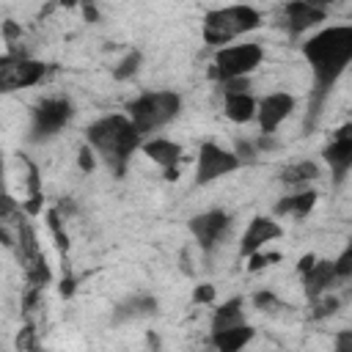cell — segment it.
Wrapping results in <instances>:
<instances>
[{
    "instance_id": "obj_27",
    "label": "cell",
    "mask_w": 352,
    "mask_h": 352,
    "mask_svg": "<svg viewBox=\"0 0 352 352\" xmlns=\"http://www.w3.org/2000/svg\"><path fill=\"white\" fill-rule=\"evenodd\" d=\"M50 228H52V234H55L58 245H60V248H66L69 242H66V234H63V228H60V217H58V212H50Z\"/></svg>"
},
{
    "instance_id": "obj_4",
    "label": "cell",
    "mask_w": 352,
    "mask_h": 352,
    "mask_svg": "<svg viewBox=\"0 0 352 352\" xmlns=\"http://www.w3.org/2000/svg\"><path fill=\"white\" fill-rule=\"evenodd\" d=\"M182 107V99L179 94H170V91H157V94H143L140 99H135L129 104V116H132V126L143 135V132H151L162 124H168Z\"/></svg>"
},
{
    "instance_id": "obj_22",
    "label": "cell",
    "mask_w": 352,
    "mask_h": 352,
    "mask_svg": "<svg viewBox=\"0 0 352 352\" xmlns=\"http://www.w3.org/2000/svg\"><path fill=\"white\" fill-rule=\"evenodd\" d=\"M16 217H19V206H16L8 195L0 192V239H3L6 245H14V239H11V234H8V226L16 223ZM16 226H19V223H16Z\"/></svg>"
},
{
    "instance_id": "obj_18",
    "label": "cell",
    "mask_w": 352,
    "mask_h": 352,
    "mask_svg": "<svg viewBox=\"0 0 352 352\" xmlns=\"http://www.w3.org/2000/svg\"><path fill=\"white\" fill-rule=\"evenodd\" d=\"M245 324V316H242V300L234 297L228 302H223L217 311H214V319H212V333H220V330H231V327H239Z\"/></svg>"
},
{
    "instance_id": "obj_36",
    "label": "cell",
    "mask_w": 352,
    "mask_h": 352,
    "mask_svg": "<svg viewBox=\"0 0 352 352\" xmlns=\"http://www.w3.org/2000/svg\"><path fill=\"white\" fill-rule=\"evenodd\" d=\"M60 292H63V294H72V292H74V280H72V278H69V280H63Z\"/></svg>"
},
{
    "instance_id": "obj_33",
    "label": "cell",
    "mask_w": 352,
    "mask_h": 352,
    "mask_svg": "<svg viewBox=\"0 0 352 352\" xmlns=\"http://www.w3.org/2000/svg\"><path fill=\"white\" fill-rule=\"evenodd\" d=\"M80 168L82 170H94V154L88 148H80Z\"/></svg>"
},
{
    "instance_id": "obj_32",
    "label": "cell",
    "mask_w": 352,
    "mask_h": 352,
    "mask_svg": "<svg viewBox=\"0 0 352 352\" xmlns=\"http://www.w3.org/2000/svg\"><path fill=\"white\" fill-rule=\"evenodd\" d=\"M256 305H258V308H272V305H278V300H275L270 292H258V294H256Z\"/></svg>"
},
{
    "instance_id": "obj_14",
    "label": "cell",
    "mask_w": 352,
    "mask_h": 352,
    "mask_svg": "<svg viewBox=\"0 0 352 352\" xmlns=\"http://www.w3.org/2000/svg\"><path fill=\"white\" fill-rule=\"evenodd\" d=\"M278 234H280V226H278V223H272V220H267V217H253L250 226H248V231H245V236H242L239 253H242V256H253L264 242L275 239Z\"/></svg>"
},
{
    "instance_id": "obj_9",
    "label": "cell",
    "mask_w": 352,
    "mask_h": 352,
    "mask_svg": "<svg viewBox=\"0 0 352 352\" xmlns=\"http://www.w3.org/2000/svg\"><path fill=\"white\" fill-rule=\"evenodd\" d=\"M16 234H19V261L25 264V272H28L30 283L33 286H44L50 280V270H47V261H44V256L38 250L33 228L28 223H22L16 228Z\"/></svg>"
},
{
    "instance_id": "obj_5",
    "label": "cell",
    "mask_w": 352,
    "mask_h": 352,
    "mask_svg": "<svg viewBox=\"0 0 352 352\" xmlns=\"http://www.w3.org/2000/svg\"><path fill=\"white\" fill-rule=\"evenodd\" d=\"M264 58V50L258 44H236V47H226L217 52L214 58V66H212V77L226 82V80H234V77H245L250 74Z\"/></svg>"
},
{
    "instance_id": "obj_21",
    "label": "cell",
    "mask_w": 352,
    "mask_h": 352,
    "mask_svg": "<svg viewBox=\"0 0 352 352\" xmlns=\"http://www.w3.org/2000/svg\"><path fill=\"white\" fill-rule=\"evenodd\" d=\"M316 204V192L308 190V192H297V195H289L283 201H278L275 212L278 214H294V217H305Z\"/></svg>"
},
{
    "instance_id": "obj_2",
    "label": "cell",
    "mask_w": 352,
    "mask_h": 352,
    "mask_svg": "<svg viewBox=\"0 0 352 352\" xmlns=\"http://www.w3.org/2000/svg\"><path fill=\"white\" fill-rule=\"evenodd\" d=\"M88 140L104 154L107 165H113L116 173H124L129 154L140 143V132L124 116H107L88 126Z\"/></svg>"
},
{
    "instance_id": "obj_15",
    "label": "cell",
    "mask_w": 352,
    "mask_h": 352,
    "mask_svg": "<svg viewBox=\"0 0 352 352\" xmlns=\"http://www.w3.org/2000/svg\"><path fill=\"white\" fill-rule=\"evenodd\" d=\"M146 154H148L154 162H160V165L165 168V179H176V176H179V168H176V162H179V157H182V146H179V143L157 138V140H148V143H146Z\"/></svg>"
},
{
    "instance_id": "obj_25",
    "label": "cell",
    "mask_w": 352,
    "mask_h": 352,
    "mask_svg": "<svg viewBox=\"0 0 352 352\" xmlns=\"http://www.w3.org/2000/svg\"><path fill=\"white\" fill-rule=\"evenodd\" d=\"M272 261H280V253H253V256H250L248 270H250V272H258V270L270 267Z\"/></svg>"
},
{
    "instance_id": "obj_3",
    "label": "cell",
    "mask_w": 352,
    "mask_h": 352,
    "mask_svg": "<svg viewBox=\"0 0 352 352\" xmlns=\"http://www.w3.org/2000/svg\"><path fill=\"white\" fill-rule=\"evenodd\" d=\"M261 16L250 6H231V8H217L209 11L204 19V38L209 44H226L239 33H248L258 28Z\"/></svg>"
},
{
    "instance_id": "obj_35",
    "label": "cell",
    "mask_w": 352,
    "mask_h": 352,
    "mask_svg": "<svg viewBox=\"0 0 352 352\" xmlns=\"http://www.w3.org/2000/svg\"><path fill=\"white\" fill-rule=\"evenodd\" d=\"M314 261H316V258H314V256L308 253V256H302V258H300V267H297V270H300V272L305 275V272H308V270L314 267Z\"/></svg>"
},
{
    "instance_id": "obj_10",
    "label": "cell",
    "mask_w": 352,
    "mask_h": 352,
    "mask_svg": "<svg viewBox=\"0 0 352 352\" xmlns=\"http://www.w3.org/2000/svg\"><path fill=\"white\" fill-rule=\"evenodd\" d=\"M226 228H228L226 212H206V214H198L190 220V231L195 234V239L204 250H212L220 242V236L226 234Z\"/></svg>"
},
{
    "instance_id": "obj_11",
    "label": "cell",
    "mask_w": 352,
    "mask_h": 352,
    "mask_svg": "<svg viewBox=\"0 0 352 352\" xmlns=\"http://www.w3.org/2000/svg\"><path fill=\"white\" fill-rule=\"evenodd\" d=\"M324 160L330 162V168L336 170V179L341 182L352 165V126H341L336 132V140L324 148Z\"/></svg>"
},
{
    "instance_id": "obj_29",
    "label": "cell",
    "mask_w": 352,
    "mask_h": 352,
    "mask_svg": "<svg viewBox=\"0 0 352 352\" xmlns=\"http://www.w3.org/2000/svg\"><path fill=\"white\" fill-rule=\"evenodd\" d=\"M223 85H226V88H223L226 94H245V91H248V80H245V77H234V80H226Z\"/></svg>"
},
{
    "instance_id": "obj_19",
    "label": "cell",
    "mask_w": 352,
    "mask_h": 352,
    "mask_svg": "<svg viewBox=\"0 0 352 352\" xmlns=\"http://www.w3.org/2000/svg\"><path fill=\"white\" fill-rule=\"evenodd\" d=\"M151 314H157V300L148 294H140V297H132L116 308V322L140 319V316H151Z\"/></svg>"
},
{
    "instance_id": "obj_23",
    "label": "cell",
    "mask_w": 352,
    "mask_h": 352,
    "mask_svg": "<svg viewBox=\"0 0 352 352\" xmlns=\"http://www.w3.org/2000/svg\"><path fill=\"white\" fill-rule=\"evenodd\" d=\"M316 176H319V168L314 162H294L283 170L280 179L289 182V184H300V182H308V179H316Z\"/></svg>"
},
{
    "instance_id": "obj_8",
    "label": "cell",
    "mask_w": 352,
    "mask_h": 352,
    "mask_svg": "<svg viewBox=\"0 0 352 352\" xmlns=\"http://www.w3.org/2000/svg\"><path fill=\"white\" fill-rule=\"evenodd\" d=\"M47 74V66L28 58H6L0 60V91H16L36 85Z\"/></svg>"
},
{
    "instance_id": "obj_26",
    "label": "cell",
    "mask_w": 352,
    "mask_h": 352,
    "mask_svg": "<svg viewBox=\"0 0 352 352\" xmlns=\"http://www.w3.org/2000/svg\"><path fill=\"white\" fill-rule=\"evenodd\" d=\"M333 270H336V278H346V275L352 272V248H346V250L341 253V258L333 261Z\"/></svg>"
},
{
    "instance_id": "obj_12",
    "label": "cell",
    "mask_w": 352,
    "mask_h": 352,
    "mask_svg": "<svg viewBox=\"0 0 352 352\" xmlns=\"http://www.w3.org/2000/svg\"><path fill=\"white\" fill-rule=\"evenodd\" d=\"M294 110V99L289 94H272L261 102V110H258V124L264 129V135L275 132V126Z\"/></svg>"
},
{
    "instance_id": "obj_28",
    "label": "cell",
    "mask_w": 352,
    "mask_h": 352,
    "mask_svg": "<svg viewBox=\"0 0 352 352\" xmlns=\"http://www.w3.org/2000/svg\"><path fill=\"white\" fill-rule=\"evenodd\" d=\"M336 308H338V300H336V297L316 300V311H314V316H327V314H333Z\"/></svg>"
},
{
    "instance_id": "obj_7",
    "label": "cell",
    "mask_w": 352,
    "mask_h": 352,
    "mask_svg": "<svg viewBox=\"0 0 352 352\" xmlns=\"http://www.w3.org/2000/svg\"><path fill=\"white\" fill-rule=\"evenodd\" d=\"M236 168H239V157L236 154H231V151H226V148H220L214 143H204L198 148L195 182L198 184H209V182H214V179H220V176H226V173H231Z\"/></svg>"
},
{
    "instance_id": "obj_17",
    "label": "cell",
    "mask_w": 352,
    "mask_h": 352,
    "mask_svg": "<svg viewBox=\"0 0 352 352\" xmlns=\"http://www.w3.org/2000/svg\"><path fill=\"white\" fill-rule=\"evenodd\" d=\"M250 338H253V327H248V324L212 333V344H214L217 352H239Z\"/></svg>"
},
{
    "instance_id": "obj_34",
    "label": "cell",
    "mask_w": 352,
    "mask_h": 352,
    "mask_svg": "<svg viewBox=\"0 0 352 352\" xmlns=\"http://www.w3.org/2000/svg\"><path fill=\"white\" fill-rule=\"evenodd\" d=\"M236 154H239V157H245V160H250V157H253V146H250V143H245V140H239V143H236Z\"/></svg>"
},
{
    "instance_id": "obj_16",
    "label": "cell",
    "mask_w": 352,
    "mask_h": 352,
    "mask_svg": "<svg viewBox=\"0 0 352 352\" xmlns=\"http://www.w3.org/2000/svg\"><path fill=\"white\" fill-rule=\"evenodd\" d=\"M333 280H336L333 261H314V267L305 272V294L311 300H316L324 289H330Z\"/></svg>"
},
{
    "instance_id": "obj_30",
    "label": "cell",
    "mask_w": 352,
    "mask_h": 352,
    "mask_svg": "<svg viewBox=\"0 0 352 352\" xmlns=\"http://www.w3.org/2000/svg\"><path fill=\"white\" fill-rule=\"evenodd\" d=\"M212 297H214V289H212L209 283L198 286V289H195V294H192V300H195V302H209Z\"/></svg>"
},
{
    "instance_id": "obj_31",
    "label": "cell",
    "mask_w": 352,
    "mask_h": 352,
    "mask_svg": "<svg viewBox=\"0 0 352 352\" xmlns=\"http://www.w3.org/2000/svg\"><path fill=\"white\" fill-rule=\"evenodd\" d=\"M336 352H352V333H349V330L338 333V341H336Z\"/></svg>"
},
{
    "instance_id": "obj_13",
    "label": "cell",
    "mask_w": 352,
    "mask_h": 352,
    "mask_svg": "<svg viewBox=\"0 0 352 352\" xmlns=\"http://www.w3.org/2000/svg\"><path fill=\"white\" fill-rule=\"evenodd\" d=\"M283 14H286V28L292 33H302L324 19V8L316 3H289L283 8Z\"/></svg>"
},
{
    "instance_id": "obj_6",
    "label": "cell",
    "mask_w": 352,
    "mask_h": 352,
    "mask_svg": "<svg viewBox=\"0 0 352 352\" xmlns=\"http://www.w3.org/2000/svg\"><path fill=\"white\" fill-rule=\"evenodd\" d=\"M72 102L69 99H44L33 110V140L52 138L69 118H72Z\"/></svg>"
},
{
    "instance_id": "obj_20",
    "label": "cell",
    "mask_w": 352,
    "mask_h": 352,
    "mask_svg": "<svg viewBox=\"0 0 352 352\" xmlns=\"http://www.w3.org/2000/svg\"><path fill=\"white\" fill-rule=\"evenodd\" d=\"M256 113V102L248 94H226V116L236 124L250 121Z\"/></svg>"
},
{
    "instance_id": "obj_24",
    "label": "cell",
    "mask_w": 352,
    "mask_h": 352,
    "mask_svg": "<svg viewBox=\"0 0 352 352\" xmlns=\"http://www.w3.org/2000/svg\"><path fill=\"white\" fill-rule=\"evenodd\" d=\"M138 66H140V52H129V55L118 63V69L113 72V77H116V80H129V77L138 72Z\"/></svg>"
},
{
    "instance_id": "obj_1",
    "label": "cell",
    "mask_w": 352,
    "mask_h": 352,
    "mask_svg": "<svg viewBox=\"0 0 352 352\" xmlns=\"http://www.w3.org/2000/svg\"><path fill=\"white\" fill-rule=\"evenodd\" d=\"M305 58L314 63V74H316V104L322 102V96L327 94V88L338 80V74L344 72V66L352 58V28L341 25V28H327L319 36L308 38L302 47Z\"/></svg>"
}]
</instances>
